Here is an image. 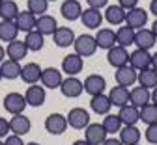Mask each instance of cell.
<instances>
[{
  "instance_id": "cell-1",
  "label": "cell",
  "mask_w": 157,
  "mask_h": 145,
  "mask_svg": "<svg viewBox=\"0 0 157 145\" xmlns=\"http://www.w3.org/2000/svg\"><path fill=\"white\" fill-rule=\"evenodd\" d=\"M73 49H75V54H78L81 58H90V56H94L95 50H97L95 37L90 35V34H82V35L75 37Z\"/></svg>"
},
{
  "instance_id": "cell-2",
  "label": "cell",
  "mask_w": 157,
  "mask_h": 145,
  "mask_svg": "<svg viewBox=\"0 0 157 145\" xmlns=\"http://www.w3.org/2000/svg\"><path fill=\"white\" fill-rule=\"evenodd\" d=\"M66 119H67V127H71L75 130H84L90 125V112L86 108L77 106V108H71L67 112Z\"/></svg>"
},
{
  "instance_id": "cell-3",
  "label": "cell",
  "mask_w": 157,
  "mask_h": 145,
  "mask_svg": "<svg viewBox=\"0 0 157 145\" xmlns=\"http://www.w3.org/2000/svg\"><path fill=\"white\" fill-rule=\"evenodd\" d=\"M58 89H60L62 95L67 97V99H77V97H81V95L84 93V86H82V82L78 80L77 76H67V78H64Z\"/></svg>"
},
{
  "instance_id": "cell-4",
  "label": "cell",
  "mask_w": 157,
  "mask_h": 145,
  "mask_svg": "<svg viewBox=\"0 0 157 145\" xmlns=\"http://www.w3.org/2000/svg\"><path fill=\"white\" fill-rule=\"evenodd\" d=\"M4 108L8 114L11 115H17V114H23L25 108H26V100H25V95L23 93H17V91H11L4 97Z\"/></svg>"
},
{
  "instance_id": "cell-5",
  "label": "cell",
  "mask_w": 157,
  "mask_h": 145,
  "mask_svg": "<svg viewBox=\"0 0 157 145\" xmlns=\"http://www.w3.org/2000/svg\"><path fill=\"white\" fill-rule=\"evenodd\" d=\"M64 73L60 71V69H56V67H45V69H41V86L45 88V89H56V88H60V84H62V80H64V76H62Z\"/></svg>"
},
{
  "instance_id": "cell-6",
  "label": "cell",
  "mask_w": 157,
  "mask_h": 145,
  "mask_svg": "<svg viewBox=\"0 0 157 145\" xmlns=\"http://www.w3.org/2000/svg\"><path fill=\"white\" fill-rule=\"evenodd\" d=\"M107 61H109V65L118 69V67H124L129 63V52L127 49L120 47V45H114L112 49L107 50Z\"/></svg>"
},
{
  "instance_id": "cell-7",
  "label": "cell",
  "mask_w": 157,
  "mask_h": 145,
  "mask_svg": "<svg viewBox=\"0 0 157 145\" xmlns=\"http://www.w3.org/2000/svg\"><path fill=\"white\" fill-rule=\"evenodd\" d=\"M45 99H47L45 88H41L39 84H32V86L26 88V93H25L26 106H32V108L43 106V104H45Z\"/></svg>"
},
{
  "instance_id": "cell-8",
  "label": "cell",
  "mask_w": 157,
  "mask_h": 145,
  "mask_svg": "<svg viewBox=\"0 0 157 145\" xmlns=\"http://www.w3.org/2000/svg\"><path fill=\"white\" fill-rule=\"evenodd\" d=\"M66 129H67L66 115H62V114H51V115H47V119H45V130L49 134L60 136V134L66 132Z\"/></svg>"
},
{
  "instance_id": "cell-9",
  "label": "cell",
  "mask_w": 157,
  "mask_h": 145,
  "mask_svg": "<svg viewBox=\"0 0 157 145\" xmlns=\"http://www.w3.org/2000/svg\"><path fill=\"white\" fill-rule=\"evenodd\" d=\"M84 67V58H81L78 54H67L62 60V73H66L67 76H77Z\"/></svg>"
},
{
  "instance_id": "cell-10",
  "label": "cell",
  "mask_w": 157,
  "mask_h": 145,
  "mask_svg": "<svg viewBox=\"0 0 157 145\" xmlns=\"http://www.w3.org/2000/svg\"><path fill=\"white\" fill-rule=\"evenodd\" d=\"M129 65L135 71H144L148 67H151V54L150 50H142V49H136L129 54Z\"/></svg>"
},
{
  "instance_id": "cell-11",
  "label": "cell",
  "mask_w": 157,
  "mask_h": 145,
  "mask_svg": "<svg viewBox=\"0 0 157 145\" xmlns=\"http://www.w3.org/2000/svg\"><path fill=\"white\" fill-rule=\"evenodd\" d=\"M84 130H86V132H84V140H86L90 145H101V143L109 138V134H107V130L103 129L101 123H90Z\"/></svg>"
},
{
  "instance_id": "cell-12",
  "label": "cell",
  "mask_w": 157,
  "mask_h": 145,
  "mask_svg": "<svg viewBox=\"0 0 157 145\" xmlns=\"http://www.w3.org/2000/svg\"><path fill=\"white\" fill-rule=\"evenodd\" d=\"M136 76H139V71H135L129 63L124 65V67H118L116 73H114V80L118 86H124V88H131L135 82H136Z\"/></svg>"
},
{
  "instance_id": "cell-13",
  "label": "cell",
  "mask_w": 157,
  "mask_h": 145,
  "mask_svg": "<svg viewBox=\"0 0 157 145\" xmlns=\"http://www.w3.org/2000/svg\"><path fill=\"white\" fill-rule=\"evenodd\" d=\"M148 23V13L142 8H133L125 13V24L133 30H140Z\"/></svg>"
},
{
  "instance_id": "cell-14",
  "label": "cell",
  "mask_w": 157,
  "mask_h": 145,
  "mask_svg": "<svg viewBox=\"0 0 157 145\" xmlns=\"http://www.w3.org/2000/svg\"><path fill=\"white\" fill-rule=\"evenodd\" d=\"M84 86V91L94 97V95H99V93H105V88H107V80L101 76V74H88L86 80L82 82Z\"/></svg>"
},
{
  "instance_id": "cell-15",
  "label": "cell",
  "mask_w": 157,
  "mask_h": 145,
  "mask_svg": "<svg viewBox=\"0 0 157 145\" xmlns=\"http://www.w3.org/2000/svg\"><path fill=\"white\" fill-rule=\"evenodd\" d=\"M30 129H32V123H30V119H28L25 114L11 115V119H10V132H11V134L25 136V134L30 132Z\"/></svg>"
},
{
  "instance_id": "cell-16",
  "label": "cell",
  "mask_w": 157,
  "mask_h": 145,
  "mask_svg": "<svg viewBox=\"0 0 157 145\" xmlns=\"http://www.w3.org/2000/svg\"><path fill=\"white\" fill-rule=\"evenodd\" d=\"M52 41H54V45L56 47H60V49H67L75 43V32L67 26H58L56 32L52 34Z\"/></svg>"
},
{
  "instance_id": "cell-17",
  "label": "cell",
  "mask_w": 157,
  "mask_h": 145,
  "mask_svg": "<svg viewBox=\"0 0 157 145\" xmlns=\"http://www.w3.org/2000/svg\"><path fill=\"white\" fill-rule=\"evenodd\" d=\"M94 37H95L97 49L109 50V49H112L116 45V32L112 28H97V34Z\"/></svg>"
},
{
  "instance_id": "cell-18",
  "label": "cell",
  "mask_w": 157,
  "mask_h": 145,
  "mask_svg": "<svg viewBox=\"0 0 157 145\" xmlns=\"http://www.w3.org/2000/svg\"><path fill=\"white\" fill-rule=\"evenodd\" d=\"M36 15L34 13H30L28 9H25V11H19L17 13V17H15V26L19 28V32H25V34H28V32H32V30H36Z\"/></svg>"
},
{
  "instance_id": "cell-19",
  "label": "cell",
  "mask_w": 157,
  "mask_h": 145,
  "mask_svg": "<svg viewBox=\"0 0 157 145\" xmlns=\"http://www.w3.org/2000/svg\"><path fill=\"white\" fill-rule=\"evenodd\" d=\"M81 20H82V24H84L86 28H90V30L101 28V23H103L101 9H94V8H86V9H82Z\"/></svg>"
},
{
  "instance_id": "cell-20",
  "label": "cell",
  "mask_w": 157,
  "mask_h": 145,
  "mask_svg": "<svg viewBox=\"0 0 157 145\" xmlns=\"http://www.w3.org/2000/svg\"><path fill=\"white\" fill-rule=\"evenodd\" d=\"M155 41H157V39H155V35L151 34V30H150V28L135 30V43H133V45H136V49L150 50V49H153Z\"/></svg>"
},
{
  "instance_id": "cell-21",
  "label": "cell",
  "mask_w": 157,
  "mask_h": 145,
  "mask_svg": "<svg viewBox=\"0 0 157 145\" xmlns=\"http://www.w3.org/2000/svg\"><path fill=\"white\" fill-rule=\"evenodd\" d=\"M60 13L66 20H77L82 15V6L78 0H64L60 6Z\"/></svg>"
},
{
  "instance_id": "cell-22",
  "label": "cell",
  "mask_w": 157,
  "mask_h": 145,
  "mask_svg": "<svg viewBox=\"0 0 157 145\" xmlns=\"http://www.w3.org/2000/svg\"><path fill=\"white\" fill-rule=\"evenodd\" d=\"M109 100H110V104L116 106V108H122V106L129 104V88H124V86L116 84L109 91Z\"/></svg>"
},
{
  "instance_id": "cell-23",
  "label": "cell",
  "mask_w": 157,
  "mask_h": 145,
  "mask_svg": "<svg viewBox=\"0 0 157 145\" xmlns=\"http://www.w3.org/2000/svg\"><path fill=\"white\" fill-rule=\"evenodd\" d=\"M148 102H151V93H150V89L139 86V88H133V89L129 91V104H133V106H136V108H142V106L148 104Z\"/></svg>"
},
{
  "instance_id": "cell-24",
  "label": "cell",
  "mask_w": 157,
  "mask_h": 145,
  "mask_svg": "<svg viewBox=\"0 0 157 145\" xmlns=\"http://www.w3.org/2000/svg\"><path fill=\"white\" fill-rule=\"evenodd\" d=\"M118 134H120V141L124 145H136L140 143V138H142V132L136 129V125H124Z\"/></svg>"
},
{
  "instance_id": "cell-25",
  "label": "cell",
  "mask_w": 157,
  "mask_h": 145,
  "mask_svg": "<svg viewBox=\"0 0 157 145\" xmlns=\"http://www.w3.org/2000/svg\"><path fill=\"white\" fill-rule=\"evenodd\" d=\"M19 78H23V82L25 84H37L39 82V78H41V67H39L36 61H30V63H26V65H23V69H21V76Z\"/></svg>"
},
{
  "instance_id": "cell-26",
  "label": "cell",
  "mask_w": 157,
  "mask_h": 145,
  "mask_svg": "<svg viewBox=\"0 0 157 145\" xmlns=\"http://www.w3.org/2000/svg\"><path fill=\"white\" fill-rule=\"evenodd\" d=\"M90 108H92V112H95L97 115H107V114H110L112 104H110V100H109V95H105V93L94 95V97L90 99Z\"/></svg>"
},
{
  "instance_id": "cell-27",
  "label": "cell",
  "mask_w": 157,
  "mask_h": 145,
  "mask_svg": "<svg viewBox=\"0 0 157 145\" xmlns=\"http://www.w3.org/2000/svg\"><path fill=\"white\" fill-rule=\"evenodd\" d=\"M28 52H30V50L26 49L25 41H21V39L11 41V43H8V47H6V56H8L10 60H15V61L25 60Z\"/></svg>"
},
{
  "instance_id": "cell-28",
  "label": "cell",
  "mask_w": 157,
  "mask_h": 145,
  "mask_svg": "<svg viewBox=\"0 0 157 145\" xmlns=\"http://www.w3.org/2000/svg\"><path fill=\"white\" fill-rule=\"evenodd\" d=\"M21 69H23L21 61H15V60H10V58L0 63V73H2V78H6V80L19 78L21 76Z\"/></svg>"
},
{
  "instance_id": "cell-29",
  "label": "cell",
  "mask_w": 157,
  "mask_h": 145,
  "mask_svg": "<svg viewBox=\"0 0 157 145\" xmlns=\"http://www.w3.org/2000/svg\"><path fill=\"white\" fill-rule=\"evenodd\" d=\"M56 28H58V24H56V19L52 17V15H39L37 19H36V30L39 32V34H43V35H52L54 32H56Z\"/></svg>"
},
{
  "instance_id": "cell-30",
  "label": "cell",
  "mask_w": 157,
  "mask_h": 145,
  "mask_svg": "<svg viewBox=\"0 0 157 145\" xmlns=\"http://www.w3.org/2000/svg\"><path fill=\"white\" fill-rule=\"evenodd\" d=\"M122 125H136V121H140V108H136L133 104H125L118 112Z\"/></svg>"
},
{
  "instance_id": "cell-31",
  "label": "cell",
  "mask_w": 157,
  "mask_h": 145,
  "mask_svg": "<svg viewBox=\"0 0 157 145\" xmlns=\"http://www.w3.org/2000/svg\"><path fill=\"white\" fill-rule=\"evenodd\" d=\"M125 13H127V11H125L124 8H120L118 4H114V6H109V8L105 9L103 19L107 20V23L114 24V26H120V24L125 23Z\"/></svg>"
},
{
  "instance_id": "cell-32",
  "label": "cell",
  "mask_w": 157,
  "mask_h": 145,
  "mask_svg": "<svg viewBox=\"0 0 157 145\" xmlns=\"http://www.w3.org/2000/svg\"><path fill=\"white\" fill-rule=\"evenodd\" d=\"M133 43H135V30L133 28H129L127 24H124V26H120V28L116 30V45L127 49Z\"/></svg>"
},
{
  "instance_id": "cell-33",
  "label": "cell",
  "mask_w": 157,
  "mask_h": 145,
  "mask_svg": "<svg viewBox=\"0 0 157 145\" xmlns=\"http://www.w3.org/2000/svg\"><path fill=\"white\" fill-rule=\"evenodd\" d=\"M136 82L146 88V89H153L157 88V71L153 67H148L144 71H139V76H136Z\"/></svg>"
},
{
  "instance_id": "cell-34",
  "label": "cell",
  "mask_w": 157,
  "mask_h": 145,
  "mask_svg": "<svg viewBox=\"0 0 157 145\" xmlns=\"http://www.w3.org/2000/svg\"><path fill=\"white\" fill-rule=\"evenodd\" d=\"M19 28L15 26L13 20H0V41L4 43H11V41L17 39Z\"/></svg>"
},
{
  "instance_id": "cell-35",
  "label": "cell",
  "mask_w": 157,
  "mask_h": 145,
  "mask_svg": "<svg viewBox=\"0 0 157 145\" xmlns=\"http://www.w3.org/2000/svg\"><path fill=\"white\" fill-rule=\"evenodd\" d=\"M25 45H26V49L32 50V52L41 50L43 45H45V35L39 34L37 30H32V32H28L26 37H25Z\"/></svg>"
},
{
  "instance_id": "cell-36",
  "label": "cell",
  "mask_w": 157,
  "mask_h": 145,
  "mask_svg": "<svg viewBox=\"0 0 157 145\" xmlns=\"http://www.w3.org/2000/svg\"><path fill=\"white\" fill-rule=\"evenodd\" d=\"M17 13H19V6L15 0H4L0 4V19L2 20H15Z\"/></svg>"
},
{
  "instance_id": "cell-37",
  "label": "cell",
  "mask_w": 157,
  "mask_h": 145,
  "mask_svg": "<svg viewBox=\"0 0 157 145\" xmlns=\"http://www.w3.org/2000/svg\"><path fill=\"white\" fill-rule=\"evenodd\" d=\"M103 129L107 130V134H118L120 132V129L124 127L122 125V121H120V117H118V114H107L105 117H103Z\"/></svg>"
},
{
  "instance_id": "cell-38",
  "label": "cell",
  "mask_w": 157,
  "mask_h": 145,
  "mask_svg": "<svg viewBox=\"0 0 157 145\" xmlns=\"http://www.w3.org/2000/svg\"><path fill=\"white\" fill-rule=\"evenodd\" d=\"M140 121L146 123V125L157 123V106L153 104V102H148L146 106L140 108Z\"/></svg>"
},
{
  "instance_id": "cell-39",
  "label": "cell",
  "mask_w": 157,
  "mask_h": 145,
  "mask_svg": "<svg viewBox=\"0 0 157 145\" xmlns=\"http://www.w3.org/2000/svg\"><path fill=\"white\" fill-rule=\"evenodd\" d=\"M26 9L30 13H34L36 17L45 15L47 9H49V0H28V2H26Z\"/></svg>"
},
{
  "instance_id": "cell-40",
  "label": "cell",
  "mask_w": 157,
  "mask_h": 145,
  "mask_svg": "<svg viewBox=\"0 0 157 145\" xmlns=\"http://www.w3.org/2000/svg\"><path fill=\"white\" fill-rule=\"evenodd\" d=\"M144 136H146V141H148V143L157 145V123H153V125H148Z\"/></svg>"
},
{
  "instance_id": "cell-41",
  "label": "cell",
  "mask_w": 157,
  "mask_h": 145,
  "mask_svg": "<svg viewBox=\"0 0 157 145\" xmlns=\"http://www.w3.org/2000/svg\"><path fill=\"white\" fill-rule=\"evenodd\" d=\"M4 145H25L23 136H17V134H8L4 140Z\"/></svg>"
},
{
  "instance_id": "cell-42",
  "label": "cell",
  "mask_w": 157,
  "mask_h": 145,
  "mask_svg": "<svg viewBox=\"0 0 157 145\" xmlns=\"http://www.w3.org/2000/svg\"><path fill=\"white\" fill-rule=\"evenodd\" d=\"M10 134V121L4 119V117H0V140L6 138Z\"/></svg>"
},
{
  "instance_id": "cell-43",
  "label": "cell",
  "mask_w": 157,
  "mask_h": 145,
  "mask_svg": "<svg viewBox=\"0 0 157 145\" xmlns=\"http://www.w3.org/2000/svg\"><path fill=\"white\" fill-rule=\"evenodd\" d=\"M136 4H139V0H118V6L124 8L125 11H129V9H133V8H136Z\"/></svg>"
},
{
  "instance_id": "cell-44",
  "label": "cell",
  "mask_w": 157,
  "mask_h": 145,
  "mask_svg": "<svg viewBox=\"0 0 157 145\" xmlns=\"http://www.w3.org/2000/svg\"><path fill=\"white\" fill-rule=\"evenodd\" d=\"M88 2V8H94V9H101L109 4V0H86Z\"/></svg>"
},
{
  "instance_id": "cell-45",
  "label": "cell",
  "mask_w": 157,
  "mask_h": 145,
  "mask_svg": "<svg viewBox=\"0 0 157 145\" xmlns=\"http://www.w3.org/2000/svg\"><path fill=\"white\" fill-rule=\"evenodd\" d=\"M101 145H124V143L120 141V138H107Z\"/></svg>"
},
{
  "instance_id": "cell-46",
  "label": "cell",
  "mask_w": 157,
  "mask_h": 145,
  "mask_svg": "<svg viewBox=\"0 0 157 145\" xmlns=\"http://www.w3.org/2000/svg\"><path fill=\"white\" fill-rule=\"evenodd\" d=\"M150 13H153L155 19H157V0H151L150 2Z\"/></svg>"
},
{
  "instance_id": "cell-47",
  "label": "cell",
  "mask_w": 157,
  "mask_h": 145,
  "mask_svg": "<svg viewBox=\"0 0 157 145\" xmlns=\"http://www.w3.org/2000/svg\"><path fill=\"white\" fill-rule=\"evenodd\" d=\"M4 60H6V49H4L2 45H0V63H2Z\"/></svg>"
},
{
  "instance_id": "cell-48",
  "label": "cell",
  "mask_w": 157,
  "mask_h": 145,
  "mask_svg": "<svg viewBox=\"0 0 157 145\" xmlns=\"http://www.w3.org/2000/svg\"><path fill=\"white\" fill-rule=\"evenodd\" d=\"M151 67L157 71V52H155V54H151Z\"/></svg>"
},
{
  "instance_id": "cell-49",
  "label": "cell",
  "mask_w": 157,
  "mask_h": 145,
  "mask_svg": "<svg viewBox=\"0 0 157 145\" xmlns=\"http://www.w3.org/2000/svg\"><path fill=\"white\" fill-rule=\"evenodd\" d=\"M151 102L157 106V88H153V91H151Z\"/></svg>"
},
{
  "instance_id": "cell-50",
  "label": "cell",
  "mask_w": 157,
  "mask_h": 145,
  "mask_svg": "<svg viewBox=\"0 0 157 145\" xmlns=\"http://www.w3.org/2000/svg\"><path fill=\"white\" fill-rule=\"evenodd\" d=\"M150 30H151V34H153V35H155V39H157V19L153 20V24H151V28H150Z\"/></svg>"
},
{
  "instance_id": "cell-51",
  "label": "cell",
  "mask_w": 157,
  "mask_h": 145,
  "mask_svg": "<svg viewBox=\"0 0 157 145\" xmlns=\"http://www.w3.org/2000/svg\"><path fill=\"white\" fill-rule=\"evenodd\" d=\"M71 145H90V143H88L86 140H77V141H73Z\"/></svg>"
},
{
  "instance_id": "cell-52",
  "label": "cell",
  "mask_w": 157,
  "mask_h": 145,
  "mask_svg": "<svg viewBox=\"0 0 157 145\" xmlns=\"http://www.w3.org/2000/svg\"><path fill=\"white\" fill-rule=\"evenodd\" d=\"M25 145H39L37 141H30V143H25Z\"/></svg>"
},
{
  "instance_id": "cell-53",
  "label": "cell",
  "mask_w": 157,
  "mask_h": 145,
  "mask_svg": "<svg viewBox=\"0 0 157 145\" xmlns=\"http://www.w3.org/2000/svg\"><path fill=\"white\" fill-rule=\"evenodd\" d=\"M2 80H4V78H2V73H0V82H2Z\"/></svg>"
},
{
  "instance_id": "cell-54",
  "label": "cell",
  "mask_w": 157,
  "mask_h": 145,
  "mask_svg": "<svg viewBox=\"0 0 157 145\" xmlns=\"http://www.w3.org/2000/svg\"><path fill=\"white\" fill-rule=\"evenodd\" d=\"M0 145H4V141H2V140H0Z\"/></svg>"
},
{
  "instance_id": "cell-55",
  "label": "cell",
  "mask_w": 157,
  "mask_h": 145,
  "mask_svg": "<svg viewBox=\"0 0 157 145\" xmlns=\"http://www.w3.org/2000/svg\"><path fill=\"white\" fill-rule=\"evenodd\" d=\"M2 2H4V0H0V4H2Z\"/></svg>"
},
{
  "instance_id": "cell-56",
  "label": "cell",
  "mask_w": 157,
  "mask_h": 145,
  "mask_svg": "<svg viewBox=\"0 0 157 145\" xmlns=\"http://www.w3.org/2000/svg\"><path fill=\"white\" fill-rule=\"evenodd\" d=\"M49 2H54V0H49Z\"/></svg>"
},
{
  "instance_id": "cell-57",
  "label": "cell",
  "mask_w": 157,
  "mask_h": 145,
  "mask_svg": "<svg viewBox=\"0 0 157 145\" xmlns=\"http://www.w3.org/2000/svg\"><path fill=\"white\" fill-rule=\"evenodd\" d=\"M136 145H140V143H136Z\"/></svg>"
}]
</instances>
